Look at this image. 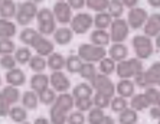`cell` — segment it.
<instances>
[{"label":"cell","instance_id":"cell-8","mask_svg":"<svg viewBox=\"0 0 160 124\" xmlns=\"http://www.w3.org/2000/svg\"><path fill=\"white\" fill-rule=\"evenodd\" d=\"M130 25L127 23L126 19L118 17V19H112L111 26H110V38L111 42H126L130 33Z\"/></svg>","mask_w":160,"mask_h":124},{"label":"cell","instance_id":"cell-20","mask_svg":"<svg viewBox=\"0 0 160 124\" xmlns=\"http://www.w3.org/2000/svg\"><path fill=\"white\" fill-rule=\"evenodd\" d=\"M89 42L94 45L98 46H105L107 48L111 43V38H110V32H107V29H95L91 32L89 35Z\"/></svg>","mask_w":160,"mask_h":124},{"label":"cell","instance_id":"cell-10","mask_svg":"<svg viewBox=\"0 0 160 124\" xmlns=\"http://www.w3.org/2000/svg\"><path fill=\"white\" fill-rule=\"evenodd\" d=\"M52 12L55 15V19L61 25H69L72 20V7L68 4L67 0H58L52 7Z\"/></svg>","mask_w":160,"mask_h":124},{"label":"cell","instance_id":"cell-7","mask_svg":"<svg viewBox=\"0 0 160 124\" xmlns=\"http://www.w3.org/2000/svg\"><path fill=\"white\" fill-rule=\"evenodd\" d=\"M71 29L77 35H85L88 33L91 27L94 26V17L87 12H79L72 16V20L69 23Z\"/></svg>","mask_w":160,"mask_h":124},{"label":"cell","instance_id":"cell-57","mask_svg":"<svg viewBox=\"0 0 160 124\" xmlns=\"http://www.w3.org/2000/svg\"><path fill=\"white\" fill-rule=\"evenodd\" d=\"M32 2H35V3H42L43 0H32Z\"/></svg>","mask_w":160,"mask_h":124},{"label":"cell","instance_id":"cell-61","mask_svg":"<svg viewBox=\"0 0 160 124\" xmlns=\"http://www.w3.org/2000/svg\"><path fill=\"white\" fill-rule=\"evenodd\" d=\"M0 2H2V0H0Z\"/></svg>","mask_w":160,"mask_h":124},{"label":"cell","instance_id":"cell-23","mask_svg":"<svg viewBox=\"0 0 160 124\" xmlns=\"http://www.w3.org/2000/svg\"><path fill=\"white\" fill-rule=\"evenodd\" d=\"M78 74L84 81H88L91 84L95 79V77L98 75V68L95 67L94 62H82L81 69H79Z\"/></svg>","mask_w":160,"mask_h":124},{"label":"cell","instance_id":"cell-21","mask_svg":"<svg viewBox=\"0 0 160 124\" xmlns=\"http://www.w3.org/2000/svg\"><path fill=\"white\" fill-rule=\"evenodd\" d=\"M41 32L38 29H33V27H25V29L19 33V41L22 42L23 45H26V46H33V43L38 41V38L41 36Z\"/></svg>","mask_w":160,"mask_h":124},{"label":"cell","instance_id":"cell-14","mask_svg":"<svg viewBox=\"0 0 160 124\" xmlns=\"http://www.w3.org/2000/svg\"><path fill=\"white\" fill-rule=\"evenodd\" d=\"M74 30L71 29V26H61V27H56V30L53 32L52 38H53V42L56 45L59 46H65L68 43H71L72 39H74Z\"/></svg>","mask_w":160,"mask_h":124},{"label":"cell","instance_id":"cell-52","mask_svg":"<svg viewBox=\"0 0 160 124\" xmlns=\"http://www.w3.org/2000/svg\"><path fill=\"white\" fill-rule=\"evenodd\" d=\"M121 2H123V4L126 6V7H128V9L136 7L137 3H138V0H121Z\"/></svg>","mask_w":160,"mask_h":124},{"label":"cell","instance_id":"cell-48","mask_svg":"<svg viewBox=\"0 0 160 124\" xmlns=\"http://www.w3.org/2000/svg\"><path fill=\"white\" fill-rule=\"evenodd\" d=\"M87 121V117L84 116L82 111L77 110V111H71L68 114V123L69 124H84Z\"/></svg>","mask_w":160,"mask_h":124},{"label":"cell","instance_id":"cell-46","mask_svg":"<svg viewBox=\"0 0 160 124\" xmlns=\"http://www.w3.org/2000/svg\"><path fill=\"white\" fill-rule=\"evenodd\" d=\"M144 95L147 98L150 105H157L159 102V97H160V91L157 90L156 85H147L146 87V91H144Z\"/></svg>","mask_w":160,"mask_h":124},{"label":"cell","instance_id":"cell-34","mask_svg":"<svg viewBox=\"0 0 160 124\" xmlns=\"http://www.w3.org/2000/svg\"><path fill=\"white\" fill-rule=\"evenodd\" d=\"M28 65L33 72H43L48 68V59H46V57H42V55L36 53V55H32Z\"/></svg>","mask_w":160,"mask_h":124},{"label":"cell","instance_id":"cell-2","mask_svg":"<svg viewBox=\"0 0 160 124\" xmlns=\"http://www.w3.org/2000/svg\"><path fill=\"white\" fill-rule=\"evenodd\" d=\"M144 71L143 61L140 58H131V59H123L117 62L116 74L118 78H131L133 79L136 75Z\"/></svg>","mask_w":160,"mask_h":124},{"label":"cell","instance_id":"cell-15","mask_svg":"<svg viewBox=\"0 0 160 124\" xmlns=\"http://www.w3.org/2000/svg\"><path fill=\"white\" fill-rule=\"evenodd\" d=\"M143 30L149 38H156L160 33V13H152L146 20Z\"/></svg>","mask_w":160,"mask_h":124},{"label":"cell","instance_id":"cell-58","mask_svg":"<svg viewBox=\"0 0 160 124\" xmlns=\"http://www.w3.org/2000/svg\"><path fill=\"white\" fill-rule=\"evenodd\" d=\"M0 87H2V77H0Z\"/></svg>","mask_w":160,"mask_h":124},{"label":"cell","instance_id":"cell-1","mask_svg":"<svg viewBox=\"0 0 160 124\" xmlns=\"http://www.w3.org/2000/svg\"><path fill=\"white\" fill-rule=\"evenodd\" d=\"M75 108V98L69 92H59L49 110V120L53 124L68 123V114Z\"/></svg>","mask_w":160,"mask_h":124},{"label":"cell","instance_id":"cell-51","mask_svg":"<svg viewBox=\"0 0 160 124\" xmlns=\"http://www.w3.org/2000/svg\"><path fill=\"white\" fill-rule=\"evenodd\" d=\"M149 114L153 120H160V105H150Z\"/></svg>","mask_w":160,"mask_h":124},{"label":"cell","instance_id":"cell-19","mask_svg":"<svg viewBox=\"0 0 160 124\" xmlns=\"http://www.w3.org/2000/svg\"><path fill=\"white\" fill-rule=\"evenodd\" d=\"M6 82L15 87H23L26 84V74L22 71V68H13L6 72Z\"/></svg>","mask_w":160,"mask_h":124},{"label":"cell","instance_id":"cell-25","mask_svg":"<svg viewBox=\"0 0 160 124\" xmlns=\"http://www.w3.org/2000/svg\"><path fill=\"white\" fill-rule=\"evenodd\" d=\"M39 104H41V101H39V94L35 92L33 90L25 91V92L22 94V105L26 110L33 111V110L38 108V105Z\"/></svg>","mask_w":160,"mask_h":124},{"label":"cell","instance_id":"cell-39","mask_svg":"<svg viewBox=\"0 0 160 124\" xmlns=\"http://www.w3.org/2000/svg\"><path fill=\"white\" fill-rule=\"evenodd\" d=\"M104 116H105L104 110L94 105L92 108L88 111V116H87V123H89V124H102V118H104Z\"/></svg>","mask_w":160,"mask_h":124},{"label":"cell","instance_id":"cell-30","mask_svg":"<svg viewBox=\"0 0 160 124\" xmlns=\"http://www.w3.org/2000/svg\"><path fill=\"white\" fill-rule=\"evenodd\" d=\"M2 94H3L4 97L8 98L9 102H10L12 105L18 104V102L22 100V94H20V90H19V87L10 85V84H8L6 87H3V88H2Z\"/></svg>","mask_w":160,"mask_h":124},{"label":"cell","instance_id":"cell-59","mask_svg":"<svg viewBox=\"0 0 160 124\" xmlns=\"http://www.w3.org/2000/svg\"><path fill=\"white\" fill-rule=\"evenodd\" d=\"M157 105H160V97H159V102H157Z\"/></svg>","mask_w":160,"mask_h":124},{"label":"cell","instance_id":"cell-37","mask_svg":"<svg viewBox=\"0 0 160 124\" xmlns=\"http://www.w3.org/2000/svg\"><path fill=\"white\" fill-rule=\"evenodd\" d=\"M84 61L79 58V55H69L67 58V64H65V69L71 74H78L79 69H81V65Z\"/></svg>","mask_w":160,"mask_h":124},{"label":"cell","instance_id":"cell-24","mask_svg":"<svg viewBox=\"0 0 160 124\" xmlns=\"http://www.w3.org/2000/svg\"><path fill=\"white\" fill-rule=\"evenodd\" d=\"M18 33V26L15 22H12V19H4L0 17V39L3 38H13Z\"/></svg>","mask_w":160,"mask_h":124},{"label":"cell","instance_id":"cell-13","mask_svg":"<svg viewBox=\"0 0 160 124\" xmlns=\"http://www.w3.org/2000/svg\"><path fill=\"white\" fill-rule=\"evenodd\" d=\"M32 48L35 49V52H36L38 55H42V57L48 58L52 52H55V42L48 39L45 35H41V36L38 38V41L33 43Z\"/></svg>","mask_w":160,"mask_h":124},{"label":"cell","instance_id":"cell-9","mask_svg":"<svg viewBox=\"0 0 160 124\" xmlns=\"http://www.w3.org/2000/svg\"><path fill=\"white\" fill-rule=\"evenodd\" d=\"M91 85H92L94 91L107 94V95H110V97H114V95L117 94L116 84L111 81L110 75H105V74H101V72H98V75L95 77V79L91 82Z\"/></svg>","mask_w":160,"mask_h":124},{"label":"cell","instance_id":"cell-31","mask_svg":"<svg viewBox=\"0 0 160 124\" xmlns=\"http://www.w3.org/2000/svg\"><path fill=\"white\" fill-rule=\"evenodd\" d=\"M128 105H130L131 108H134L136 111H144L150 107L149 101H147V98H146L144 92L143 94H134L130 97V101H128Z\"/></svg>","mask_w":160,"mask_h":124},{"label":"cell","instance_id":"cell-50","mask_svg":"<svg viewBox=\"0 0 160 124\" xmlns=\"http://www.w3.org/2000/svg\"><path fill=\"white\" fill-rule=\"evenodd\" d=\"M68 4L72 7V10H82L84 7H87L85 0H67Z\"/></svg>","mask_w":160,"mask_h":124},{"label":"cell","instance_id":"cell-53","mask_svg":"<svg viewBox=\"0 0 160 124\" xmlns=\"http://www.w3.org/2000/svg\"><path fill=\"white\" fill-rule=\"evenodd\" d=\"M51 123L49 118H45V117H38L36 120H35V124H48Z\"/></svg>","mask_w":160,"mask_h":124},{"label":"cell","instance_id":"cell-36","mask_svg":"<svg viewBox=\"0 0 160 124\" xmlns=\"http://www.w3.org/2000/svg\"><path fill=\"white\" fill-rule=\"evenodd\" d=\"M15 58L16 61H18V64L19 65H28L29 64V61L30 58H32V52H30V46H26V45H23L20 46V48H16L15 51Z\"/></svg>","mask_w":160,"mask_h":124},{"label":"cell","instance_id":"cell-40","mask_svg":"<svg viewBox=\"0 0 160 124\" xmlns=\"http://www.w3.org/2000/svg\"><path fill=\"white\" fill-rule=\"evenodd\" d=\"M111 98L110 95L107 94H102V92H97V91H94V95H92V101H94V105L95 107H100V108L105 110L110 107L111 104Z\"/></svg>","mask_w":160,"mask_h":124},{"label":"cell","instance_id":"cell-33","mask_svg":"<svg viewBox=\"0 0 160 124\" xmlns=\"http://www.w3.org/2000/svg\"><path fill=\"white\" fill-rule=\"evenodd\" d=\"M72 95H74V98L92 97L94 95V88H92V85H89L88 84V81H87V82H79L74 87Z\"/></svg>","mask_w":160,"mask_h":124},{"label":"cell","instance_id":"cell-56","mask_svg":"<svg viewBox=\"0 0 160 124\" xmlns=\"http://www.w3.org/2000/svg\"><path fill=\"white\" fill-rule=\"evenodd\" d=\"M154 45H156L157 49H160V33L156 36V42H154Z\"/></svg>","mask_w":160,"mask_h":124},{"label":"cell","instance_id":"cell-12","mask_svg":"<svg viewBox=\"0 0 160 124\" xmlns=\"http://www.w3.org/2000/svg\"><path fill=\"white\" fill-rule=\"evenodd\" d=\"M49 82L56 92H67L71 88V81L62 71H52V74L49 75Z\"/></svg>","mask_w":160,"mask_h":124},{"label":"cell","instance_id":"cell-38","mask_svg":"<svg viewBox=\"0 0 160 124\" xmlns=\"http://www.w3.org/2000/svg\"><path fill=\"white\" fill-rule=\"evenodd\" d=\"M124 9H126V6L123 4L121 0H110L107 12L112 16V19H118V17L123 16Z\"/></svg>","mask_w":160,"mask_h":124},{"label":"cell","instance_id":"cell-27","mask_svg":"<svg viewBox=\"0 0 160 124\" xmlns=\"http://www.w3.org/2000/svg\"><path fill=\"white\" fill-rule=\"evenodd\" d=\"M46 59H48V68L51 71H62L67 64V58L58 52H52Z\"/></svg>","mask_w":160,"mask_h":124},{"label":"cell","instance_id":"cell-32","mask_svg":"<svg viewBox=\"0 0 160 124\" xmlns=\"http://www.w3.org/2000/svg\"><path fill=\"white\" fill-rule=\"evenodd\" d=\"M118 123L120 124H136V123H138L137 111L128 105V107L124 108L121 113H118Z\"/></svg>","mask_w":160,"mask_h":124},{"label":"cell","instance_id":"cell-3","mask_svg":"<svg viewBox=\"0 0 160 124\" xmlns=\"http://www.w3.org/2000/svg\"><path fill=\"white\" fill-rule=\"evenodd\" d=\"M39 9H38V3L32 2V0H26L18 4V12H16V23L20 26H29L30 23L36 19V15Z\"/></svg>","mask_w":160,"mask_h":124},{"label":"cell","instance_id":"cell-16","mask_svg":"<svg viewBox=\"0 0 160 124\" xmlns=\"http://www.w3.org/2000/svg\"><path fill=\"white\" fill-rule=\"evenodd\" d=\"M29 85H30V90H33L35 92L41 94L42 91H45L46 88L51 87V82H49V77L42 74V72H35L32 78L29 81Z\"/></svg>","mask_w":160,"mask_h":124},{"label":"cell","instance_id":"cell-35","mask_svg":"<svg viewBox=\"0 0 160 124\" xmlns=\"http://www.w3.org/2000/svg\"><path fill=\"white\" fill-rule=\"evenodd\" d=\"M116 68H117V62L110 57H104L98 62V71L101 74H105V75H112L116 72Z\"/></svg>","mask_w":160,"mask_h":124},{"label":"cell","instance_id":"cell-28","mask_svg":"<svg viewBox=\"0 0 160 124\" xmlns=\"http://www.w3.org/2000/svg\"><path fill=\"white\" fill-rule=\"evenodd\" d=\"M111 22H112V16L107 10L98 12L94 16V27H97V29H110Z\"/></svg>","mask_w":160,"mask_h":124},{"label":"cell","instance_id":"cell-26","mask_svg":"<svg viewBox=\"0 0 160 124\" xmlns=\"http://www.w3.org/2000/svg\"><path fill=\"white\" fill-rule=\"evenodd\" d=\"M18 4L15 0H2L0 2V17L4 19H13L16 17Z\"/></svg>","mask_w":160,"mask_h":124},{"label":"cell","instance_id":"cell-47","mask_svg":"<svg viewBox=\"0 0 160 124\" xmlns=\"http://www.w3.org/2000/svg\"><path fill=\"white\" fill-rule=\"evenodd\" d=\"M16 43L10 38L0 39V55H6V53H15Z\"/></svg>","mask_w":160,"mask_h":124},{"label":"cell","instance_id":"cell-49","mask_svg":"<svg viewBox=\"0 0 160 124\" xmlns=\"http://www.w3.org/2000/svg\"><path fill=\"white\" fill-rule=\"evenodd\" d=\"M12 104L9 102V100L2 94L0 91V117H9V113H10Z\"/></svg>","mask_w":160,"mask_h":124},{"label":"cell","instance_id":"cell-43","mask_svg":"<svg viewBox=\"0 0 160 124\" xmlns=\"http://www.w3.org/2000/svg\"><path fill=\"white\" fill-rule=\"evenodd\" d=\"M18 61H16L15 55L13 53H6V55H0V68L4 69V71H9V69H13V68L18 67Z\"/></svg>","mask_w":160,"mask_h":124},{"label":"cell","instance_id":"cell-5","mask_svg":"<svg viewBox=\"0 0 160 124\" xmlns=\"http://www.w3.org/2000/svg\"><path fill=\"white\" fill-rule=\"evenodd\" d=\"M78 55L84 62H100L104 57H107V49L105 46H98L94 43H82L78 46Z\"/></svg>","mask_w":160,"mask_h":124},{"label":"cell","instance_id":"cell-55","mask_svg":"<svg viewBox=\"0 0 160 124\" xmlns=\"http://www.w3.org/2000/svg\"><path fill=\"white\" fill-rule=\"evenodd\" d=\"M102 124H114V118H111L110 116H104V118H102Z\"/></svg>","mask_w":160,"mask_h":124},{"label":"cell","instance_id":"cell-45","mask_svg":"<svg viewBox=\"0 0 160 124\" xmlns=\"http://www.w3.org/2000/svg\"><path fill=\"white\" fill-rule=\"evenodd\" d=\"M108 3H110V0H85L87 7H88L89 10L95 12V13L107 10Z\"/></svg>","mask_w":160,"mask_h":124},{"label":"cell","instance_id":"cell-22","mask_svg":"<svg viewBox=\"0 0 160 124\" xmlns=\"http://www.w3.org/2000/svg\"><path fill=\"white\" fill-rule=\"evenodd\" d=\"M144 78L147 85L160 87V62H154L144 71Z\"/></svg>","mask_w":160,"mask_h":124},{"label":"cell","instance_id":"cell-44","mask_svg":"<svg viewBox=\"0 0 160 124\" xmlns=\"http://www.w3.org/2000/svg\"><path fill=\"white\" fill-rule=\"evenodd\" d=\"M94 107L92 97H82V98H75V108L82 111V113H88L89 110Z\"/></svg>","mask_w":160,"mask_h":124},{"label":"cell","instance_id":"cell-29","mask_svg":"<svg viewBox=\"0 0 160 124\" xmlns=\"http://www.w3.org/2000/svg\"><path fill=\"white\" fill-rule=\"evenodd\" d=\"M9 118H10L13 123L22 124L28 121V110L23 107V105H13L10 108V113H9Z\"/></svg>","mask_w":160,"mask_h":124},{"label":"cell","instance_id":"cell-41","mask_svg":"<svg viewBox=\"0 0 160 124\" xmlns=\"http://www.w3.org/2000/svg\"><path fill=\"white\" fill-rule=\"evenodd\" d=\"M56 91L53 90L52 87H49V88H46L45 91H42L41 94H39V101H41V104H43V105H51L55 102V100H56Z\"/></svg>","mask_w":160,"mask_h":124},{"label":"cell","instance_id":"cell-42","mask_svg":"<svg viewBox=\"0 0 160 124\" xmlns=\"http://www.w3.org/2000/svg\"><path fill=\"white\" fill-rule=\"evenodd\" d=\"M128 107V101H127L126 97H121V95L117 94L116 97L111 98V104H110V108H111V111H114V113H121L124 108H127Z\"/></svg>","mask_w":160,"mask_h":124},{"label":"cell","instance_id":"cell-11","mask_svg":"<svg viewBox=\"0 0 160 124\" xmlns=\"http://www.w3.org/2000/svg\"><path fill=\"white\" fill-rule=\"evenodd\" d=\"M149 17V13L143 7H131L127 13V23L130 25L131 29H140L144 26L146 20Z\"/></svg>","mask_w":160,"mask_h":124},{"label":"cell","instance_id":"cell-18","mask_svg":"<svg viewBox=\"0 0 160 124\" xmlns=\"http://www.w3.org/2000/svg\"><path fill=\"white\" fill-rule=\"evenodd\" d=\"M107 53L116 62H120L128 57V48L124 45V42H112V45L108 48Z\"/></svg>","mask_w":160,"mask_h":124},{"label":"cell","instance_id":"cell-54","mask_svg":"<svg viewBox=\"0 0 160 124\" xmlns=\"http://www.w3.org/2000/svg\"><path fill=\"white\" fill-rule=\"evenodd\" d=\"M147 3L154 9H159L160 7V0H147Z\"/></svg>","mask_w":160,"mask_h":124},{"label":"cell","instance_id":"cell-4","mask_svg":"<svg viewBox=\"0 0 160 124\" xmlns=\"http://www.w3.org/2000/svg\"><path fill=\"white\" fill-rule=\"evenodd\" d=\"M36 22H38V30L45 36H52L53 32L56 30V19L52 9L48 7L39 9L36 15Z\"/></svg>","mask_w":160,"mask_h":124},{"label":"cell","instance_id":"cell-6","mask_svg":"<svg viewBox=\"0 0 160 124\" xmlns=\"http://www.w3.org/2000/svg\"><path fill=\"white\" fill-rule=\"evenodd\" d=\"M131 45H133L136 57L140 58L142 61L149 59L154 51V45L147 35H136L131 41Z\"/></svg>","mask_w":160,"mask_h":124},{"label":"cell","instance_id":"cell-60","mask_svg":"<svg viewBox=\"0 0 160 124\" xmlns=\"http://www.w3.org/2000/svg\"><path fill=\"white\" fill-rule=\"evenodd\" d=\"M159 123H160V120H159Z\"/></svg>","mask_w":160,"mask_h":124},{"label":"cell","instance_id":"cell-17","mask_svg":"<svg viewBox=\"0 0 160 124\" xmlns=\"http://www.w3.org/2000/svg\"><path fill=\"white\" fill-rule=\"evenodd\" d=\"M116 92L121 97L130 98L136 94V84L131 78H120V81L116 84Z\"/></svg>","mask_w":160,"mask_h":124}]
</instances>
